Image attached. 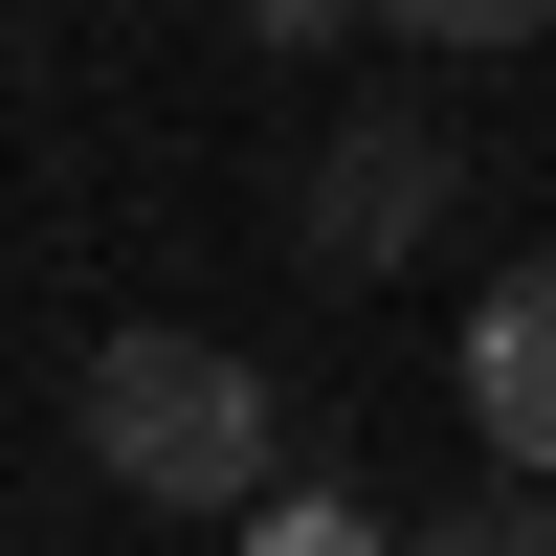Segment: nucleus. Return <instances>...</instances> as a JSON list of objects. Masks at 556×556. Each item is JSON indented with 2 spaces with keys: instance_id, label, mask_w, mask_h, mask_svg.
<instances>
[{
  "instance_id": "f257e3e1",
  "label": "nucleus",
  "mask_w": 556,
  "mask_h": 556,
  "mask_svg": "<svg viewBox=\"0 0 556 556\" xmlns=\"http://www.w3.org/2000/svg\"><path fill=\"white\" fill-rule=\"evenodd\" d=\"M89 468L156 490V513H267L290 445H267V379L223 334H112V356H89Z\"/></svg>"
},
{
  "instance_id": "f03ea898",
  "label": "nucleus",
  "mask_w": 556,
  "mask_h": 556,
  "mask_svg": "<svg viewBox=\"0 0 556 556\" xmlns=\"http://www.w3.org/2000/svg\"><path fill=\"white\" fill-rule=\"evenodd\" d=\"M445 178H468V134H424V112H356L334 156H312V201H290V245L312 267H424V223H445Z\"/></svg>"
},
{
  "instance_id": "7ed1b4c3",
  "label": "nucleus",
  "mask_w": 556,
  "mask_h": 556,
  "mask_svg": "<svg viewBox=\"0 0 556 556\" xmlns=\"http://www.w3.org/2000/svg\"><path fill=\"white\" fill-rule=\"evenodd\" d=\"M468 445H490L513 490H556V245L468 290Z\"/></svg>"
},
{
  "instance_id": "20e7f679",
  "label": "nucleus",
  "mask_w": 556,
  "mask_h": 556,
  "mask_svg": "<svg viewBox=\"0 0 556 556\" xmlns=\"http://www.w3.org/2000/svg\"><path fill=\"white\" fill-rule=\"evenodd\" d=\"M245 556H401V534L356 513V490H267V513H245Z\"/></svg>"
},
{
  "instance_id": "39448f33",
  "label": "nucleus",
  "mask_w": 556,
  "mask_h": 556,
  "mask_svg": "<svg viewBox=\"0 0 556 556\" xmlns=\"http://www.w3.org/2000/svg\"><path fill=\"white\" fill-rule=\"evenodd\" d=\"M401 556H556V490H468V513H424Z\"/></svg>"
},
{
  "instance_id": "423d86ee",
  "label": "nucleus",
  "mask_w": 556,
  "mask_h": 556,
  "mask_svg": "<svg viewBox=\"0 0 556 556\" xmlns=\"http://www.w3.org/2000/svg\"><path fill=\"white\" fill-rule=\"evenodd\" d=\"M379 23H401V45H534L556 0H379Z\"/></svg>"
},
{
  "instance_id": "0eeeda50",
  "label": "nucleus",
  "mask_w": 556,
  "mask_h": 556,
  "mask_svg": "<svg viewBox=\"0 0 556 556\" xmlns=\"http://www.w3.org/2000/svg\"><path fill=\"white\" fill-rule=\"evenodd\" d=\"M334 23H379V0H245V45H334Z\"/></svg>"
}]
</instances>
